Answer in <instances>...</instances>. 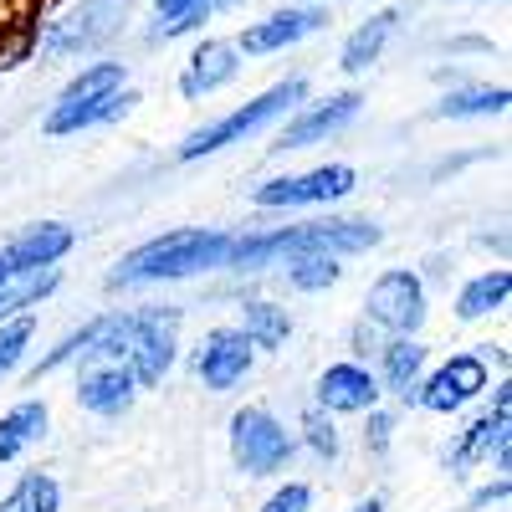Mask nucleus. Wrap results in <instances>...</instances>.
Wrapping results in <instances>:
<instances>
[{"label":"nucleus","mask_w":512,"mask_h":512,"mask_svg":"<svg viewBox=\"0 0 512 512\" xmlns=\"http://www.w3.org/2000/svg\"><path fill=\"white\" fill-rule=\"evenodd\" d=\"M93 359L123 364L139 379V390H154L180 364V308H118L88 318V344L77 364Z\"/></svg>","instance_id":"obj_1"},{"label":"nucleus","mask_w":512,"mask_h":512,"mask_svg":"<svg viewBox=\"0 0 512 512\" xmlns=\"http://www.w3.org/2000/svg\"><path fill=\"white\" fill-rule=\"evenodd\" d=\"M384 241V226L369 221V216H318V221H297V226H272V231H246L231 241V256H226V272H241V277H256L277 267L282 256H303V251H318V256H364Z\"/></svg>","instance_id":"obj_2"},{"label":"nucleus","mask_w":512,"mask_h":512,"mask_svg":"<svg viewBox=\"0 0 512 512\" xmlns=\"http://www.w3.org/2000/svg\"><path fill=\"white\" fill-rule=\"evenodd\" d=\"M231 231L221 226H180L164 231L154 241H139L134 251H123L113 272H108V292H134V287H164V282H190L205 272H226L231 256Z\"/></svg>","instance_id":"obj_3"},{"label":"nucleus","mask_w":512,"mask_h":512,"mask_svg":"<svg viewBox=\"0 0 512 512\" xmlns=\"http://www.w3.org/2000/svg\"><path fill=\"white\" fill-rule=\"evenodd\" d=\"M134 108H139V88H128V62L108 57V62H88L77 77H67V88L47 108L41 128L52 139H67V134H88V128H108Z\"/></svg>","instance_id":"obj_4"},{"label":"nucleus","mask_w":512,"mask_h":512,"mask_svg":"<svg viewBox=\"0 0 512 512\" xmlns=\"http://www.w3.org/2000/svg\"><path fill=\"white\" fill-rule=\"evenodd\" d=\"M303 98H308V77H282V82H272L267 93H256L251 103L231 108L226 118H216V123L195 128V134H185V144L175 149V159L180 164H195V159H210V154H221L231 144H246L251 134H262V128L282 123Z\"/></svg>","instance_id":"obj_5"},{"label":"nucleus","mask_w":512,"mask_h":512,"mask_svg":"<svg viewBox=\"0 0 512 512\" xmlns=\"http://www.w3.org/2000/svg\"><path fill=\"white\" fill-rule=\"evenodd\" d=\"M128 16H134V0H72L67 11H57L36 31V57H47V62L93 57L113 36H123Z\"/></svg>","instance_id":"obj_6"},{"label":"nucleus","mask_w":512,"mask_h":512,"mask_svg":"<svg viewBox=\"0 0 512 512\" xmlns=\"http://www.w3.org/2000/svg\"><path fill=\"white\" fill-rule=\"evenodd\" d=\"M226 441H231V461L241 477H277L297 456V436L267 405H241L226 425Z\"/></svg>","instance_id":"obj_7"},{"label":"nucleus","mask_w":512,"mask_h":512,"mask_svg":"<svg viewBox=\"0 0 512 512\" xmlns=\"http://www.w3.org/2000/svg\"><path fill=\"white\" fill-rule=\"evenodd\" d=\"M487 390H492V405L456 436V446L441 451L446 472H477V466L492 461L497 477H507V466H512V384L497 379Z\"/></svg>","instance_id":"obj_8"},{"label":"nucleus","mask_w":512,"mask_h":512,"mask_svg":"<svg viewBox=\"0 0 512 512\" xmlns=\"http://www.w3.org/2000/svg\"><path fill=\"white\" fill-rule=\"evenodd\" d=\"M425 318H431V292H425V277L415 267H390L369 282L364 297V323L390 333H420Z\"/></svg>","instance_id":"obj_9"},{"label":"nucleus","mask_w":512,"mask_h":512,"mask_svg":"<svg viewBox=\"0 0 512 512\" xmlns=\"http://www.w3.org/2000/svg\"><path fill=\"white\" fill-rule=\"evenodd\" d=\"M487 384H492L487 354H472V349H466V354L441 359L436 369L425 364V374L415 379V390H410V405L431 410V415H456V410H466L472 400H482Z\"/></svg>","instance_id":"obj_10"},{"label":"nucleus","mask_w":512,"mask_h":512,"mask_svg":"<svg viewBox=\"0 0 512 512\" xmlns=\"http://www.w3.org/2000/svg\"><path fill=\"white\" fill-rule=\"evenodd\" d=\"M359 113H364V93H354V88L328 93V98H318V103L303 98V103H297V108L282 118V134H277L272 154H303V149H318V144L338 139L344 128H354Z\"/></svg>","instance_id":"obj_11"},{"label":"nucleus","mask_w":512,"mask_h":512,"mask_svg":"<svg viewBox=\"0 0 512 512\" xmlns=\"http://www.w3.org/2000/svg\"><path fill=\"white\" fill-rule=\"evenodd\" d=\"M354 190H359V175L349 164H318V169H303V175L262 180L251 190V205L256 210H308V205H338Z\"/></svg>","instance_id":"obj_12"},{"label":"nucleus","mask_w":512,"mask_h":512,"mask_svg":"<svg viewBox=\"0 0 512 512\" xmlns=\"http://www.w3.org/2000/svg\"><path fill=\"white\" fill-rule=\"evenodd\" d=\"M328 21H333V16H328L323 0H303V6H282V11H272V16H262V21H251V26L236 36V47H241V57H277V52L297 47V41L328 31Z\"/></svg>","instance_id":"obj_13"},{"label":"nucleus","mask_w":512,"mask_h":512,"mask_svg":"<svg viewBox=\"0 0 512 512\" xmlns=\"http://www.w3.org/2000/svg\"><path fill=\"white\" fill-rule=\"evenodd\" d=\"M190 369L210 395H226V390H236V384H246V374L256 369V349L246 344V333L236 323H226V328H210L195 344Z\"/></svg>","instance_id":"obj_14"},{"label":"nucleus","mask_w":512,"mask_h":512,"mask_svg":"<svg viewBox=\"0 0 512 512\" xmlns=\"http://www.w3.org/2000/svg\"><path fill=\"white\" fill-rule=\"evenodd\" d=\"M241 67H246V57H241L236 41H226V36H205L200 47L185 57V67H180V98L205 103L210 93L231 88V82L241 77Z\"/></svg>","instance_id":"obj_15"},{"label":"nucleus","mask_w":512,"mask_h":512,"mask_svg":"<svg viewBox=\"0 0 512 512\" xmlns=\"http://www.w3.org/2000/svg\"><path fill=\"white\" fill-rule=\"evenodd\" d=\"M318 400L313 405H323L328 415H364V410H374L379 405V379H374V369L364 364V359H338V364H328L323 374H318Z\"/></svg>","instance_id":"obj_16"},{"label":"nucleus","mask_w":512,"mask_h":512,"mask_svg":"<svg viewBox=\"0 0 512 512\" xmlns=\"http://www.w3.org/2000/svg\"><path fill=\"white\" fill-rule=\"evenodd\" d=\"M134 400H139V379L128 374L123 364H113V359L82 364V374H77V405L88 415L118 420V415L134 410Z\"/></svg>","instance_id":"obj_17"},{"label":"nucleus","mask_w":512,"mask_h":512,"mask_svg":"<svg viewBox=\"0 0 512 512\" xmlns=\"http://www.w3.org/2000/svg\"><path fill=\"white\" fill-rule=\"evenodd\" d=\"M431 364V349L420 344V333H390L384 344H374V379L384 395H395L400 405H410L415 379Z\"/></svg>","instance_id":"obj_18"},{"label":"nucleus","mask_w":512,"mask_h":512,"mask_svg":"<svg viewBox=\"0 0 512 512\" xmlns=\"http://www.w3.org/2000/svg\"><path fill=\"white\" fill-rule=\"evenodd\" d=\"M72 246H77V231L67 221H36L21 236H11L0 251H6V267H52Z\"/></svg>","instance_id":"obj_19"},{"label":"nucleus","mask_w":512,"mask_h":512,"mask_svg":"<svg viewBox=\"0 0 512 512\" xmlns=\"http://www.w3.org/2000/svg\"><path fill=\"white\" fill-rule=\"evenodd\" d=\"M400 21H405V11H374L369 21H359L344 36V47H338V72H349V77L369 72L384 57V47H390V36L400 31Z\"/></svg>","instance_id":"obj_20"},{"label":"nucleus","mask_w":512,"mask_h":512,"mask_svg":"<svg viewBox=\"0 0 512 512\" xmlns=\"http://www.w3.org/2000/svg\"><path fill=\"white\" fill-rule=\"evenodd\" d=\"M57 287H62V262H52V267H6V277H0V323L41 308Z\"/></svg>","instance_id":"obj_21"},{"label":"nucleus","mask_w":512,"mask_h":512,"mask_svg":"<svg viewBox=\"0 0 512 512\" xmlns=\"http://www.w3.org/2000/svg\"><path fill=\"white\" fill-rule=\"evenodd\" d=\"M47 431H52V410H47V400H16L6 415H0V466H11V461H21L31 446H41L47 441Z\"/></svg>","instance_id":"obj_22"},{"label":"nucleus","mask_w":512,"mask_h":512,"mask_svg":"<svg viewBox=\"0 0 512 512\" xmlns=\"http://www.w3.org/2000/svg\"><path fill=\"white\" fill-rule=\"evenodd\" d=\"M236 328L246 333V344L256 354H277L287 338H292V313L267 303V297H241V308H236Z\"/></svg>","instance_id":"obj_23"},{"label":"nucleus","mask_w":512,"mask_h":512,"mask_svg":"<svg viewBox=\"0 0 512 512\" xmlns=\"http://www.w3.org/2000/svg\"><path fill=\"white\" fill-rule=\"evenodd\" d=\"M507 297H512V272L507 267L477 272L472 282H461V292H456V318L461 323H482V318L507 308Z\"/></svg>","instance_id":"obj_24"},{"label":"nucleus","mask_w":512,"mask_h":512,"mask_svg":"<svg viewBox=\"0 0 512 512\" xmlns=\"http://www.w3.org/2000/svg\"><path fill=\"white\" fill-rule=\"evenodd\" d=\"M507 103H512V93L502 88V82H497V88H492V82H472V88H451L431 108V118H446V123H461V118H502Z\"/></svg>","instance_id":"obj_25"},{"label":"nucleus","mask_w":512,"mask_h":512,"mask_svg":"<svg viewBox=\"0 0 512 512\" xmlns=\"http://www.w3.org/2000/svg\"><path fill=\"white\" fill-rule=\"evenodd\" d=\"M0 512H62V487L52 472H21L6 497H0Z\"/></svg>","instance_id":"obj_26"},{"label":"nucleus","mask_w":512,"mask_h":512,"mask_svg":"<svg viewBox=\"0 0 512 512\" xmlns=\"http://www.w3.org/2000/svg\"><path fill=\"white\" fill-rule=\"evenodd\" d=\"M282 282L292 292H328L338 277H344V262L338 256H318V251H303V256H282Z\"/></svg>","instance_id":"obj_27"},{"label":"nucleus","mask_w":512,"mask_h":512,"mask_svg":"<svg viewBox=\"0 0 512 512\" xmlns=\"http://www.w3.org/2000/svg\"><path fill=\"white\" fill-rule=\"evenodd\" d=\"M297 431H303V436H297V446H308L318 461H338V451H344V436H338V425H333V415L323 410V405H308L303 410V425H297Z\"/></svg>","instance_id":"obj_28"},{"label":"nucleus","mask_w":512,"mask_h":512,"mask_svg":"<svg viewBox=\"0 0 512 512\" xmlns=\"http://www.w3.org/2000/svg\"><path fill=\"white\" fill-rule=\"evenodd\" d=\"M31 344H36V318H31V313L0 323V379H11V374L26 364V349H31Z\"/></svg>","instance_id":"obj_29"},{"label":"nucleus","mask_w":512,"mask_h":512,"mask_svg":"<svg viewBox=\"0 0 512 512\" xmlns=\"http://www.w3.org/2000/svg\"><path fill=\"white\" fill-rule=\"evenodd\" d=\"M390 441H395V415L390 410H364V451L369 456H384L390 451Z\"/></svg>","instance_id":"obj_30"},{"label":"nucleus","mask_w":512,"mask_h":512,"mask_svg":"<svg viewBox=\"0 0 512 512\" xmlns=\"http://www.w3.org/2000/svg\"><path fill=\"white\" fill-rule=\"evenodd\" d=\"M262 512H313V487H308V482H282V487L262 502Z\"/></svg>","instance_id":"obj_31"},{"label":"nucleus","mask_w":512,"mask_h":512,"mask_svg":"<svg viewBox=\"0 0 512 512\" xmlns=\"http://www.w3.org/2000/svg\"><path fill=\"white\" fill-rule=\"evenodd\" d=\"M502 497H507V477H497L492 487L472 492V502H466V512H482V507H492V502H502Z\"/></svg>","instance_id":"obj_32"},{"label":"nucleus","mask_w":512,"mask_h":512,"mask_svg":"<svg viewBox=\"0 0 512 512\" xmlns=\"http://www.w3.org/2000/svg\"><path fill=\"white\" fill-rule=\"evenodd\" d=\"M149 6H154V16H175V11L195 6V0H149Z\"/></svg>","instance_id":"obj_33"},{"label":"nucleus","mask_w":512,"mask_h":512,"mask_svg":"<svg viewBox=\"0 0 512 512\" xmlns=\"http://www.w3.org/2000/svg\"><path fill=\"white\" fill-rule=\"evenodd\" d=\"M349 512H384V497H364V502H354Z\"/></svg>","instance_id":"obj_34"},{"label":"nucleus","mask_w":512,"mask_h":512,"mask_svg":"<svg viewBox=\"0 0 512 512\" xmlns=\"http://www.w3.org/2000/svg\"><path fill=\"white\" fill-rule=\"evenodd\" d=\"M0 277H6V251H0Z\"/></svg>","instance_id":"obj_35"}]
</instances>
